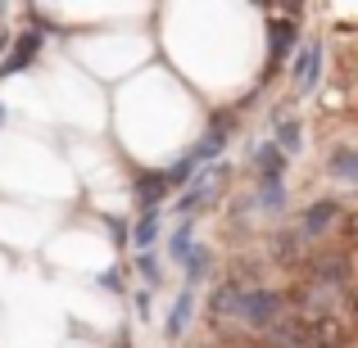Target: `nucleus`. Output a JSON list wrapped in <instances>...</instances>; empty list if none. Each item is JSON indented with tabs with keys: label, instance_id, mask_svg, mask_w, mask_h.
<instances>
[{
	"label": "nucleus",
	"instance_id": "f257e3e1",
	"mask_svg": "<svg viewBox=\"0 0 358 348\" xmlns=\"http://www.w3.org/2000/svg\"><path fill=\"white\" fill-rule=\"evenodd\" d=\"M286 317H290V294H286V289L245 285V294H241L236 317H231V321H236L241 331H250L254 340H263V335H272Z\"/></svg>",
	"mask_w": 358,
	"mask_h": 348
},
{
	"label": "nucleus",
	"instance_id": "f03ea898",
	"mask_svg": "<svg viewBox=\"0 0 358 348\" xmlns=\"http://www.w3.org/2000/svg\"><path fill=\"white\" fill-rule=\"evenodd\" d=\"M304 280L322 289H336V294H350L354 285V253L350 249H317L304 267Z\"/></svg>",
	"mask_w": 358,
	"mask_h": 348
},
{
	"label": "nucleus",
	"instance_id": "7ed1b4c3",
	"mask_svg": "<svg viewBox=\"0 0 358 348\" xmlns=\"http://www.w3.org/2000/svg\"><path fill=\"white\" fill-rule=\"evenodd\" d=\"M227 176H231V167H227V163H209V167H200V172H195V181L186 186L182 195H177L173 213H177L182 222H195V213H200L204 204H209L213 195L227 186Z\"/></svg>",
	"mask_w": 358,
	"mask_h": 348
},
{
	"label": "nucleus",
	"instance_id": "20e7f679",
	"mask_svg": "<svg viewBox=\"0 0 358 348\" xmlns=\"http://www.w3.org/2000/svg\"><path fill=\"white\" fill-rule=\"evenodd\" d=\"M313 253H317L313 240H308L299 227H281L277 235H272V262H277V267H286V271H304Z\"/></svg>",
	"mask_w": 358,
	"mask_h": 348
},
{
	"label": "nucleus",
	"instance_id": "39448f33",
	"mask_svg": "<svg viewBox=\"0 0 358 348\" xmlns=\"http://www.w3.org/2000/svg\"><path fill=\"white\" fill-rule=\"evenodd\" d=\"M295 45H299L295 18H272V27H268V73H263V77H277V73L295 59Z\"/></svg>",
	"mask_w": 358,
	"mask_h": 348
},
{
	"label": "nucleus",
	"instance_id": "423d86ee",
	"mask_svg": "<svg viewBox=\"0 0 358 348\" xmlns=\"http://www.w3.org/2000/svg\"><path fill=\"white\" fill-rule=\"evenodd\" d=\"M341 218H345V204H341V199H313V204H308V209L295 218V227L317 244L322 235H331L336 227H341Z\"/></svg>",
	"mask_w": 358,
	"mask_h": 348
},
{
	"label": "nucleus",
	"instance_id": "0eeeda50",
	"mask_svg": "<svg viewBox=\"0 0 358 348\" xmlns=\"http://www.w3.org/2000/svg\"><path fill=\"white\" fill-rule=\"evenodd\" d=\"M227 136H231V118H218V122H213V127L209 131H204V136L200 140H195V145L191 149H186V163H191L195 167V172H200V167H209L213 163V158H218L222 154V149H227Z\"/></svg>",
	"mask_w": 358,
	"mask_h": 348
},
{
	"label": "nucleus",
	"instance_id": "6e6552de",
	"mask_svg": "<svg viewBox=\"0 0 358 348\" xmlns=\"http://www.w3.org/2000/svg\"><path fill=\"white\" fill-rule=\"evenodd\" d=\"M317 77H322V45L308 41V45H299V54L290 59V86H295V96H308V91L317 86Z\"/></svg>",
	"mask_w": 358,
	"mask_h": 348
},
{
	"label": "nucleus",
	"instance_id": "1a4fd4ad",
	"mask_svg": "<svg viewBox=\"0 0 358 348\" xmlns=\"http://www.w3.org/2000/svg\"><path fill=\"white\" fill-rule=\"evenodd\" d=\"M36 54H41V32L32 27V32H23L14 45H9V54L0 59V82H9V77H18V73H27Z\"/></svg>",
	"mask_w": 358,
	"mask_h": 348
},
{
	"label": "nucleus",
	"instance_id": "9d476101",
	"mask_svg": "<svg viewBox=\"0 0 358 348\" xmlns=\"http://www.w3.org/2000/svg\"><path fill=\"white\" fill-rule=\"evenodd\" d=\"M159 235H164V213H159V209H141L136 227H131V249L150 253L159 244Z\"/></svg>",
	"mask_w": 358,
	"mask_h": 348
},
{
	"label": "nucleus",
	"instance_id": "9b49d317",
	"mask_svg": "<svg viewBox=\"0 0 358 348\" xmlns=\"http://www.w3.org/2000/svg\"><path fill=\"white\" fill-rule=\"evenodd\" d=\"M168 190H173V186H168L164 172H145V176H136V181H131V195H136L141 209H159V204L168 199Z\"/></svg>",
	"mask_w": 358,
	"mask_h": 348
},
{
	"label": "nucleus",
	"instance_id": "f8f14e48",
	"mask_svg": "<svg viewBox=\"0 0 358 348\" xmlns=\"http://www.w3.org/2000/svg\"><path fill=\"white\" fill-rule=\"evenodd\" d=\"M327 172H331L336 181L358 186V145H336L331 154H327Z\"/></svg>",
	"mask_w": 358,
	"mask_h": 348
},
{
	"label": "nucleus",
	"instance_id": "ddd939ff",
	"mask_svg": "<svg viewBox=\"0 0 358 348\" xmlns=\"http://www.w3.org/2000/svg\"><path fill=\"white\" fill-rule=\"evenodd\" d=\"M191 317H195V289H182L173 298V312H168V340H182L191 331Z\"/></svg>",
	"mask_w": 358,
	"mask_h": 348
},
{
	"label": "nucleus",
	"instance_id": "4468645a",
	"mask_svg": "<svg viewBox=\"0 0 358 348\" xmlns=\"http://www.w3.org/2000/svg\"><path fill=\"white\" fill-rule=\"evenodd\" d=\"M277 149L286 158H295L299 149H304V122H299V118H281L277 122Z\"/></svg>",
	"mask_w": 358,
	"mask_h": 348
},
{
	"label": "nucleus",
	"instance_id": "2eb2a0df",
	"mask_svg": "<svg viewBox=\"0 0 358 348\" xmlns=\"http://www.w3.org/2000/svg\"><path fill=\"white\" fill-rule=\"evenodd\" d=\"M191 249H195V222H177L173 235H168V258H173L177 267H182Z\"/></svg>",
	"mask_w": 358,
	"mask_h": 348
},
{
	"label": "nucleus",
	"instance_id": "dca6fc26",
	"mask_svg": "<svg viewBox=\"0 0 358 348\" xmlns=\"http://www.w3.org/2000/svg\"><path fill=\"white\" fill-rule=\"evenodd\" d=\"M209 267H213V253L204 249V244H195V249L186 253V262H182V271H186V289L200 285V280L209 276Z\"/></svg>",
	"mask_w": 358,
	"mask_h": 348
},
{
	"label": "nucleus",
	"instance_id": "f3484780",
	"mask_svg": "<svg viewBox=\"0 0 358 348\" xmlns=\"http://www.w3.org/2000/svg\"><path fill=\"white\" fill-rule=\"evenodd\" d=\"M136 271H141V280H145V289H159V280H164V267H159L155 253H136Z\"/></svg>",
	"mask_w": 358,
	"mask_h": 348
},
{
	"label": "nucleus",
	"instance_id": "a211bd4d",
	"mask_svg": "<svg viewBox=\"0 0 358 348\" xmlns=\"http://www.w3.org/2000/svg\"><path fill=\"white\" fill-rule=\"evenodd\" d=\"M150 298H155V289H136V298H131V303H136V317H141V321L150 317Z\"/></svg>",
	"mask_w": 358,
	"mask_h": 348
},
{
	"label": "nucleus",
	"instance_id": "6ab92c4d",
	"mask_svg": "<svg viewBox=\"0 0 358 348\" xmlns=\"http://www.w3.org/2000/svg\"><path fill=\"white\" fill-rule=\"evenodd\" d=\"M100 285H105V289H114V294H118V289H122V271L114 267V271H105V276H100Z\"/></svg>",
	"mask_w": 358,
	"mask_h": 348
},
{
	"label": "nucleus",
	"instance_id": "aec40b11",
	"mask_svg": "<svg viewBox=\"0 0 358 348\" xmlns=\"http://www.w3.org/2000/svg\"><path fill=\"white\" fill-rule=\"evenodd\" d=\"M350 312H354V321H358V289L350 294Z\"/></svg>",
	"mask_w": 358,
	"mask_h": 348
},
{
	"label": "nucleus",
	"instance_id": "412c9836",
	"mask_svg": "<svg viewBox=\"0 0 358 348\" xmlns=\"http://www.w3.org/2000/svg\"><path fill=\"white\" fill-rule=\"evenodd\" d=\"M0 122H9V109L5 105H0Z\"/></svg>",
	"mask_w": 358,
	"mask_h": 348
},
{
	"label": "nucleus",
	"instance_id": "4be33fe9",
	"mask_svg": "<svg viewBox=\"0 0 358 348\" xmlns=\"http://www.w3.org/2000/svg\"><path fill=\"white\" fill-rule=\"evenodd\" d=\"M118 348H127V344H118Z\"/></svg>",
	"mask_w": 358,
	"mask_h": 348
}]
</instances>
